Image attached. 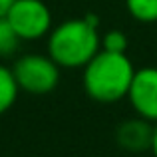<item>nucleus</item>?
Instances as JSON below:
<instances>
[{
    "instance_id": "obj_5",
    "label": "nucleus",
    "mask_w": 157,
    "mask_h": 157,
    "mask_svg": "<svg viewBox=\"0 0 157 157\" xmlns=\"http://www.w3.org/2000/svg\"><path fill=\"white\" fill-rule=\"evenodd\" d=\"M127 100L139 117L157 123V68L135 70Z\"/></svg>"
},
{
    "instance_id": "obj_6",
    "label": "nucleus",
    "mask_w": 157,
    "mask_h": 157,
    "mask_svg": "<svg viewBox=\"0 0 157 157\" xmlns=\"http://www.w3.org/2000/svg\"><path fill=\"white\" fill-rule=\"evenodd\" d=\"M153 125L155 123L147 121L143 117H131L125 119L117 125L115 129V139L117 145L127 151H147L151 149V141H153Z\"/></svg>"
},
{
    "instance_id": "obj_2",
    "label": "nucleus",
    "mask_w": 157,
    "mask_h": 157,
    "mask_svg": "<svg viewBox=\"0 0 157 157\" xmlns=\"http://www.w3.org/2000/svg\"><path fill=\"white\" fill-rule=\"evenodd\" d=\"M135 68L127 54L100 50L84 66V90L100 104H115L127 98Z\"/></svg>"
},
{
    "instance_id": "obj_1",
    "label": "nucleus",
    "mask_w": 157,
    "mask_h": 157,
    "mask_svg": "<svg viewBox=\"0 0 157 157\" xmlns=\"http://www.w3.org/2000/svg\"><path fill=\"white\" fill-rule=\"evenodd\" d=\"M100 18L86 14L58 24L48 36V56L60 68H84L101 50V36L98 32Z\"/></svg>"
},
{
    "instance_id": "obj_7",
    "label": "nucleus",
    "mask_w": 157,
    "mask_h": 157,
    "mask_svg": "<svg viewBox=\"0 0 157 157\" xmlns=\"http://www.w3.org/2000/svg\"><path fill=\"white\" fill-rule=\"evenodd\" d=\"M18 82H16L12 68L6 66H0V115L6 113L12 105L16 104V98H18Z\"/></svg>"
},
{
    "instance_id": "obj_9",
    "label": "nucleus",
    "mask_w": 157,
    "mask_h": 157,
    "mask_svg": "<svg viewBox=\"0 0 157 157\" xmlns=\"http://www.w3.org/2000/svg\"><path fill=\"white\" fill-rule=\"evenodd\" d=\"M18 44H20V38L12 30L10 22L6 20V16H0V56L14 54L18 50Z\"/></svg>"
},
{
    "instance_id": "obj_11",
    "label": "nucleus",
    "mask_w": 157,
    "mask_h": 157,
    "mask_svg": "<svg viewBox=\"0 0 157 157\" xmlns=\"http://www.w3.org/2000/svg\"><path fill=\"white\" fill-rule=\"evenodd\" d=\"M12 4H14V0H0V16H6Z\"/></svg>"
},
{
    "instance_id": "obj_10",
    "label": "nucleus",
    "mask_w": 157,
    "mask_h": 157,
    "mask_svg": "<svg viewBox=\"0 0 157 157\" xmlns=\"http://www.w3.org/2000/svg\"><path fill=\"white\" fill-rule=\"evenodd\" d=\"M101 50L107 52H117V54H125L127 50V36L119 30H109L101 36Z\"/></svg>"
},
{
    "instance_id": "obj_4",
    "label": "nucleus",
    "mask_w": 157,
    "mask_h": 157,
    "mask_svg": "<svg viewBox=\"0 0 157 157\" xmlns=\"http://www.w3.org/2000/svg\"><path fill=\"white\" fill-rule=\"evenodd\" d=\"M6 20L20 40H40L52 30V12L44 0H14Z\"/></svg>"
},
{
    "instance_id": "obj_8",
    "label": "nucleus",
    "mask_w": 157,
    "mask_h": 157,
    "mask_svg": "<svg viewBox=\"0 0 157 157\" xmlns=\"http://www.w3.org/2000/svg\"><path fill=\"white\" fill-rule=\"evenodd\" d=\"M125 8L137 22H157V0H125Z\"/></svg>"
},
{
    "instance_id": "obj_3",
    "label": "nucleus",
    "mask_w": 157,
    "mask_h": 157,
    "mask_svg": "<svg viewBox=\"0 0 157 157\" xmlns=\"http://www.w3.org/2000/svg\"><path fill=\"white\" fill-rule=\"evenodd\" d=\"M18 88L32 96H44L56 90L60 82V66L50 56L42 54H26L18 58L12 66Z\"/></svg>"
},
{
    "instance_id": "obj_12",
    "label": "nucleus",
    "mask_w": 157,
    "mask_h": 157,
    "mask_svg": "<svg viewBox=\"0 0 157 157\" xmlns=\"http://www.w3.org/2000/svg\"><path fill=\"white\" fill-rule=\"evenodd\" d=\"M151 153H153V157H157V123L153 125V141H151Z\"/></svg>"
}]
</instances>
